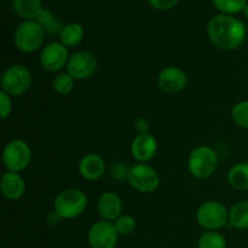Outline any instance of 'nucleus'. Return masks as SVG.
I'll return each instance as SVG.
<instances>
[{
  "mask_svg": "<svg viewBox=\"0 0 248 248\" xmlns=\"http://www.w3.org/2000/svg\"><path fill=\"white\" fill-rule=\"evenodd\" d=\"M207 35L211 43L219 50H236L246 39V27L236 17L219 14L208 21Z\"/></svg>",
  "mask_w": 248,
  "mask_h": 248,
  "instance_id": "nucleus-1",
  "label": "nucleus"
},
{
  "mask_svg": "<svg viewBox=\"0 0 248 248\" xmlns=\"http://www.w3.org/2000/svg\"><path fill=\"white\" fill-rule=\"evenodd\" d=\"M87 196L80 189L68 188L60 191L53 200V211L62 219H74L85 212Z\"/></svg>",
  "mask_w": 248,
  "mask_h": 248,
  "instance_id": "nucleus-2",
  "label": "nucleus"
},
{
  "mask_svg": "<svg viewBox=\"0 0 248 248\" xmlns=\"http://www.w3.org/2000/svg\"><path fill=\"white\" fill-rule=\"evenodd\" d=\"M218 166V155L213 148L200 145L191 150L188 157V170L198 179H207L216 172Z\"/></svg>",
  "mask_w": 248,
  "mask_h": 248,
  "instance_id": "nucleus-3",
  "label": "nucleus"
},
{
  "mask_svg": "<svg viewBox=\"0 0 248 248\" xmlns=\"http://www.w3.org/2000/svg\"><path fill=\"white\" fill-rule=\"evenodd\" d=\"M45 31L35 21H23L17 26L14 34V43L19 51L24 53H31L41 47L45 39Z\"/></svg>",
  "mask_w": 248,
  "mask_h": 248,
  "instance_id": "nucleus-4",
  "label": "nucleus"
},
{
  "mask_svg": "<svg viewBox=\"0 0 248 248\" xmlns=\"http://www.w3.org/2000/svg\"><path fill=\"white\" fill-rule=\"evenodd\" d=\"M196 222L207 232H217L229 223V211L219 201L210 200L196 211Z\"/></svg>",
  "mask_w": 248,
  "mask_h": 248,
  "instance_id": "nucleus-5",
  "label": "nucleus"
},
{
  "mask_svg": "<svg viewBox=\"0 0 248 248\" xmlns=\"http://www.w3.org/2000/svg\"><path fill=\"white\" fill-rule=\"evenodd\" d=\"M31 86V73L22 64H12L1 77V91L11 97L23 96Z\"/></svg>",
  "mask_w": 248,
  "mask_h": 248,
  "instance_id": "nucleus-6",
  "label": "nucleus"
},
{
  "mask_svg": "<svg viewBox=\"0 0 248 248\" xmlns=\"http://www.w3.org/2000/svg\"><path fill=\"white\" fill-rule=\"evenodd\" d=\"M31 160V149L23 140H10L2 150V162L7 171L19 173L29 166Z\"/></svg>",
  "mask_w": 248,
  "mask_h": 248,
  "instance_id": "nucleus-7",
  "label": "nucleus"
},
{
  "mask_svg": "<svg viewBox=\"0 0 248 248\" xmlns=\"http://www.w3.org/2000/svg\"><path fill=\"white\" fill-rule=\"evenodd\" d=\"M127 182L138 193L150 194L159 188L160 177L152 166L138 162L128 170Z\"/></svg>",
  "mask_w": 248,
  "mask_h": 248,
  "instance_id": "nucleus-8",
  "label": "nucleus"
},
{
  "mask_svg": "<svg viewBox=\"0 0 248 248\" xmlns=\"http://www.w3.org/2000/svg\"><path fill=\"white\" fill-rule=\"evenodd\" d=\"M98 68L97 57L90 51H77L72 53L67 63V73L75 80H85L91 78Z\"/></svg>",
  "mask_w": 248,
  "mask_h": 248,
  "instance_id": "nucleus-9",
  "label": "nucleus"
},
{
  "mask_svg": "<svg viewBox=\"0 0 248 248\" xmlns=\"http://www.w3.org/2000/svg\"><path fill=\"white\" fill-rule=\"evenodd\" d=\"M119 234L113 222L98 220L90 227L87 242L90 248H115Z\"/></svg>",
  "mask_w": 248,
  "mask_h": 248,
  "instance_id": "nucleus-10",
  "label": "nucleus"
},
{
  "mask_svg": "<svg viewBox=\"0 0 248 248\" xmlns=\"http://www.w3.org/2000/svg\"><path fill=\"white\" fill-rule=\"evenodd\" d=\"M70 55L67 46L58 41L47 44L40 52V64L46 72L57 73L67 67Z\"/></svg>",
  "mask_w": 248,
  "mask_h": 248,
  "instance_id": "nucleus-11",
  "label": "nucleus"
},
{
  "mask_svg": "<svg viewBox=\"0 0 248 248\" xmlns=\"http://www.w3.org/2000/svg\"><path fill=\"white\" fill-rule=\"evenodd\" d=\"M186 73L178 67H166L157 75V85L166 93H178L186 89Z\"/></svg>",
  "mask_w": 248,
  "mask_h": 248,
  "instance_id": "nucleus-12",
  "label": "nucleus"
},
{
  "mask_svg": "<svg viewBox=\"0 0 248 248\" xmlns=\"http://www.w3.org/2000/svg\"><path fill=\"white\" fill-rule=\"evenodd\" d=\"M157 152V140L153 135L148 133H140L133 138L131 143V154L136 161L140 164L150 161L156 155Z\"/></svg>",
  "mask_w": 248,
  "mask_h": 248,
  "instance_id": "nucleus-13",
  "label": "nucleus"
},
{
  "mask_svg": "<svg viewBox=\"0 0 248 248\" xmlns=\"http://www.w3.org/2000/svg\"><path fill=\"white\" fill-rule=\"evenodd\" d=\"M97 211L103 220L115 222L123 215V200L114 191H106L98 198Z\"/></svg>",
  "mask_w": 248,
  "mask_h": 248,
  "instance_id": "nucleus-14",
  "label": "nucleus"
},
{
  "mask_svg": "<svg viewBox=\"0 0 248 248\" xmlns=\"http://www.w3.org/2000/svg\"><path fill=\"white\" fill-rule=\"evenodd\" d=\"M78 170L80 176L86 181H98L106 172V161L99 154L90 153L80 159Z\"/></svg>",
  "mask_w": 248,
  "mask_h": 248,
  "instance_id": "nucleus-15",
  "label": "nucleus"
},
{
  "mask_svg": "<svg viewBox=\"0 0 248 248\" xmlns=\"http://www.w3.org/2000/svg\"><path fill=\"white\" fill-rule=\"evenodd\" d=\"M0 190L2 196L10 201L19 200L26 193V182L17 172L7 171L1 176Z\"/></svg>",
  "mask_w": 248,
  "mask_h": 248,
  "instance_id": "nucleus-16",
  "label": "nucleus"
},
{
  "mask_svg": "<svg viewBox=\"0 0 248 248\" xmlns=\"http://www.w3.org/2000/svg\"><path fill=\"white\" fill-rule=\"evenodd\" d=\"M15 14L23 21L36 19L44 7L41 0H12Z\"/></svg>",
  "mask_w": 248,
  "mask_h": 248,
  "instance_id": "nucleus-17",
  "label": "nucleus"
},
{
  "mask_svg": "<svg viewBox=\"0 0 248 248\" xmlns=\"http://www.w3.org/2000/svg\"><path fill=\"white\" fill-rule=\"evenodd\" d=\"M228 183L239 191L248 190V162H237L228 172Z\"/></svg>",
  "mask_w": 248,
  "mask_h": 248,
  "instance_id": "nucleus-18",
  "label": "nucleus"
},
{
  "mask_svg": "<svg viewBox=\"0 0 248 248\" xmlns=\"http://www.w3.org/2000/svg\"><path fill=\"white\" fill-rule=\"evenodd\" d=\"M84 35L85 31L81 24L72 22V23L64 24L58 36H60V43H62L63 45L69 48L79 45L84 39Z\"/></svg>",
  "mask_w": 248,
  "mask_h": 248,
  "instance_id": "nucleus-19",
  "label": "nucleus"
},
{
  "mask_svg": "<svg viewBox=\"0 0 248 248\" xmlns=\"http://www.w3.org/2000/svg\"><path fill=\"white\" fill-rule=\"evenodd\" d=\"M229 224L234 229H248V200L239 201L229 210Z\"/></svg>",
  "mask_w": 248,
  "mask_h": 248,
  "instance_id": "nucleus-20",
  "label": "nucleus"
},
{
  "mask_svg": "<svg viewBox=\"0 0 248 248\" xmlns=\"http://www.w3.org/2000/svg\"><path fill=\"white\" fill-rule=\"evenodd\" d=\"M35 21L43 27L45 33L50 34V35H60L61 31H62L63 27H64L62 21L58 19L57 17L55 16V14L48 9H44Z\"/></svg>",
  "mask_w": 248,
  "mask_h": 248,
  "instance_id": "nucleus-21",
  "label": "nucleus"
},
{
  "mask_svg": "<svg viewBox=\"0 0 248 248\" xmlns=\"http://www.w3.org/2000/svg\"><path fill=\"white\" fill-rule=\"evenodd\" d=\"M198 248H227V240L218 232H205L199 237Z\"/></svg>",
  "mask_w": 248,
  "mask_h": 248,
  "instance_id": "nucleus-22",
  "label": "nucleus"
},
{
  "mask_svg": "<svg viewBox=\"0 0 248 248\" xmlns=\"http://www.w3.org/2000/svg\"><path fill=\"white\" fill-rule=\"evenodd\" d=\"M75 85V79L72 77V75L65 73H58L55 78H53L52 81V87L53 91L58 94H62V96H65V94L70 93L74 89Z\"/></svg>",
  "mask_w": 248,
  "mask_h": 248,
  "instance_id": "nucleus-23",
  "label": "nucleus"
},
{
  "mask_svg": "<svg viewBox=\"0 0 248 248\" xmlns=\"http://www.w3.org/2000/svg\"><path fill=\"white\" fill-rule=\"evenodd\" d=\"M213 5L220 14L232 16L244 11L247 0H213Z\"/></svg>",
  "mask_w": 248,
  "mask_h": 248,
  "instance_id": "nucleus-24",
  "label": "nucleus"
},
{
  "mask_svg": "<svg viewBox=\"0 0 248 248\" xmlns=\"http://www.w3.org/2000/svg\"><path fill=\"white\" fill-rule=\"evenodd\" d=\"M232 118L239 127L248 130V101H241L234 106Z\"/></svg>",
  "mask_w": 248,
  "mask_h": 248,
  "instance_id": "nucleus-25",
  "label": "nucleus"
},
{
  "mask_svg": "<svg viewBox=\"0 0 248 248\" xmlns=\"http://www.w3.org/2000/svg\"><path fill=\"white\" fill-rule=\"evenodd\" d=\"M115 225V229L118 232L119 235L121 236H127L135 232L136 227V219L130 215H121L115 222H113Z\"/></svg>",
  "mask_w": 248,
  "mask_h": 248,
  "instance_id": "nucleus-26",
  "label": "nucleus"
},
{
  "mask_svg": "<svg viewBox=\"0 0 248 248\" xmlns=\"http://www.w3.org/2000/svg\"><path fill=\"white\" fill-rule=\"evenodd\" d=\"M12 111V101L11 96L4 91H0V118L5 120L10 116Z\"/></svg>",
  "mask_w": 248,
  "mask_h": 248,
  "instance_id": "nucleus-27",
  "label": "nucleus"
},
{
  "mask_svg": "<svg viewBox=\"0 0 248 248\" xmlns=\"http://www.w3.org/2000/svg\"><path fill=\"white\" fill-rule=\"evenodd\" d=\"M150 6L154 7L155 10H160V11H166V10L173 9L177 6L179 0H148Z\"/></svg>",
  "mask_w": 248,
  "mask_h": 248,
  "instance_id": "nucleus-28",
  "label": "nucleus"
},
{
  "mask_svg": "<svg viewBox=\"0 0 248 248\" xmlns=\"http://www.w3.org/2000/svg\"><path fill=\"white\" fill-rule=\"evenodd\" d=\"M127 174H128V170L121 164L114 165L113 169H111V176H113L115 179H118V181H123V179L125 178L127 179Z\"/></svg>",
  "mask_w": 248,
  "mask_h": 248,
  "instance_id": "nucleus-29",
  "label": "nucleus"
},
{
  "mask_svg": "<svg viewBox=\"0 0 248 248\" xmlns=\"http://www.w3.org/2000/svg\"><path fill=\"white\" fill-rule=\"evenodd\" d=\"M135 128L137 130L138 135L140 133H148L149 130V125H148V121L144 118H138L135 121Z\"/></svg>",
  "mask_w": 248,
  "mask_h": 248,
  "instance_id": "nucleus-30",
  "label": "nucleus"
},
{
  "mask_svg": "<svg viewBox=\"0 0 248 248\" xmlns=\"http://www.w3.org/2000/svg\"><path fill=\"white\" fill-rule=\"evenodd\" d=\"M244 15H245V17H246V18H248V2H247V5L246 6H245V9H244Z\"/></svg>",
  "mask_w": 248,
  "mask_h": 248,
  "instance_id": "nucleus-31",
  "label": "nucleus"
},
{
  "mask_svg": "<svg viewBox=\"0 0 248 248\" xmlns=\"http://www.w3.org/2000/svg\"><path fill=\"white\" fill-rule=\"evenodd\" d=\"M247 162H248V155H247Z\"/></svg>",
  "mask_w": 248,
  "mask_h": 248,
  "instance_id": "nucleus-32",
  "label": "nucleus"
}]
</instances>
